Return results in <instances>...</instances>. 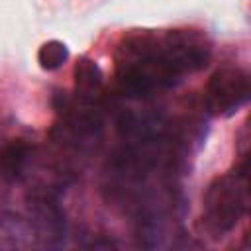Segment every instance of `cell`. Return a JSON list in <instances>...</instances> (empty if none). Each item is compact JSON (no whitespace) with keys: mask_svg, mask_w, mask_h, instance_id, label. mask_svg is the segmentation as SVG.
<instances>
[{"mask_svg":"<svg viewBox=\"0 0 251 251\" xmlns=\"http://www.w3.org/2000/svg\"><path fill=\"white\" fill-rule=\"evenodd\" d=\"M29 208L33 210L35 220L47 233L45 237L49 239L51 245H61L65 241V214L59 206L57 196L45 192V194H35L31 198Z\"/></svg>","mask_w":251,"mask_h":251,"instance_id":"277c9868","label":"cell"},{"mask_svg":"<svg viewBox=\"0 0 251 251\" xmlns=\"http://www.w3.org/2000/svg\"><path fill=\"white\" fill-rule=\"evenodd\" d=\"M249 206L247 188V157L241 165L214 178L202 198V227L210 237H226L235 229L241 218H245Z\"/></svg>","mask_w":251,"mask_h":251,"instance_id":"7a4b0ae2","label":"cell"},{"mask_svg":"<svg viewBox=\"0 0 251 251\" xmlns=\"http://www.w3.org/2000/svg\"><path fill=\"white\" fill-rule=\"evenodd\" d=\"M212 47L198 29H131L116 45V78L126 98L145 100L208 67Z\"/></svg>","mask_w":251,"mask_h":251,"instance_id":"6da1fadb","label":"cell"},{"mask_svg":"<svg viewBox=\"0 0 251 251\" xmlns=\"http://www.w3.org/2000/svg\"><path fill=\"white\" fill-rule=\"evenodd\" d=\"M69 61V47L59 39L45 41L37 51V63L43 71H57Z\"/></svg>","mask_w":251,"mask_h":251,"instance_id":"52a82bcc","label":"cell"},{"mask_svg":"<svg viewBox=\"0 0 251 251\" xmlns=\"http://www.w3.org/2000/svg\"><path fill=\"white\" fill-rule=\"evenodd\" d=\"M29 157V145L24 141H10L6 145H0V176L14 180L18 178L27 163Z\"/></svg>","mask_w":251,"mask_h":251,"instance_id":"8992f818","label":"cell"},{"mask_svg":"<svg viewBox=\"0 0 251 251\" xmlns=\"http://www.w3.org/2000/svg\"><path fill=\"white\" fill-rule=\"evenodd\" d=\"M249 100V75L239 67L218 69L206 86V108L214 116H231Z\"/></svg>","mask_w":251,"mask_h":251,"instance_id":"3957f363","label":"cell"},{"mask_svg":"<svg viewBox=\"0 0 251 251\" xmlns=\"http://www.w3.org/2000/svg\"><path fill=\"white\" fill-rule=\"evenodd\" d=\"M73 75H75L76 94L82 100H94L100 94V90L104 86V76H102V71L96 65V61H92L88 57H80L75 63Z\"/></svg>","mask_w":251,"mask_h":251,"instance_id":"5b68a950","label":"cell"}]
</instances>
